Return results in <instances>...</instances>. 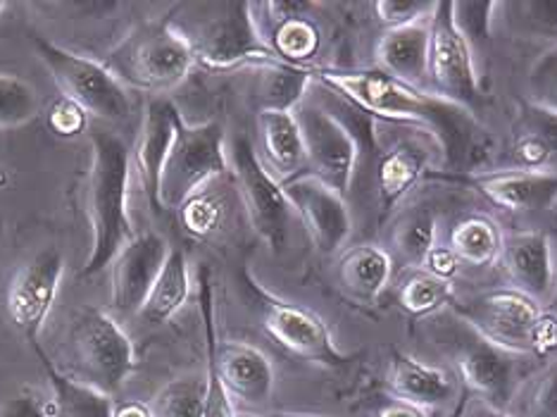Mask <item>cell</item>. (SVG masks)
<instances>
[{
    "label": "cell",
    "instance_id": "1",
    "mask_svg": "<svg viewBox=\"0 0 557 417\" xmlns=\"http://www.w3.org/2000/svg\"><path fill=\"white\" fill-rule=\"evenodd\" d=\"M318 79L341 94L362 112L426 130L438 138L450 165L472 154L476 120L474 112L438 98L432 91L412 88L382 70H322Z\"/></svg>",
    "mask_w": 557,
    "mask_h": 417
},
{
    "label": "cell",
    "instance_id": "2",
    "mask_svg": "<svg viewBox=\"0 0 557 417\" xmlns=\"http://www.w3.org/2000/svg\"><path fill=\"white\" fill-rule=\"evenodd\" d=\"M132 150L110 130L91 132V160L84 180V212L91 226V250L79 272L94 280L110 268L120 250L136 236L129 214Z\"/></svg>",
    "mask_w": 557,
    "mask_h": 417
},
{
    "label": "cell",
    "instance_id": "3",
    "mask_svg": "<svg viewBox=\"0 0 557 417\" xmlns=\"http://www.w3.org/2000/svg\"><path fill=\"white\" fill-rule=\"evenodd\" d=\"M196 62L180 24L170 20L144 22L108 50L106 68L126 88L162 96L180 86Z\"/></svg>",
    "mask_w": 557,
    "mask_h": 417
},
{
    "label": "cell",
    "instance_id": "4",
    "mask_svg": "<svg viewBox=\"0 0 557 417\" xmlns=\"http://www.w3.org/2000/svg\"><path fill=\"white\" fill-rule=\"evenodd\" d=\"M208 15L196 20L191 29H182L194 56L212 72H232L244 65L274 68L284 65L274 56L270 41L260 34L250 3L202 5Z\"/></svg>",
    "mask_w": 557,
    "mask_h": 417
},
{
    "label": "cell",
    "instance_id": "5",
    "mask_svg": "<svg viewBox=\"0 0 557 417\" xmlns=\"http://www.w3.org/2000/svg\"><path fill=\"white\" fill-rule=\"evenodd\" d=\"M70 353L74 358V379L91 384L115 398L126 379L136 370V353L129 334L115 315L103 308L84 306L70 322Z\"/></svg>",
    "mask_w": 557,
    "mask_h": 417
},
{
    "label": "cell",
    "instance_id": "6",
    "mask_svg": "<svg viewBox=\"0 0 557 417\" xmlns=\"http://www.w3.org/2000/svg\"><path fill=\"white\" fill-rule=\"evenodd\" d=\"M32 48L62 88V96L82 106L88 115L103 122H124L132 115L129 91L106 62L74 53L39 34H32Z\"/></svg>",
    "mask_w": 557,
    "mask_h": 417
},
{
    "label": "cell",
    "instance_id": "7",
    "mask_svg": "<svg viewBox=\"0 0 557 417\" xmlns=\"http://www.w3.org/2000/svg\"><path fill=\"white\" fill-rule=\"evenodd\" d=\"M230 172L226 136L218 122H180L160 176V208L180 210L206 186Z\"/></svg>",
    "mask_w": 557,
    "mask_h": 417
},
{
    "label": "cell",
    "instance_id": "8",
    "mask_svg": "<svg viewBox=\"0 0 557 417\" xmlns=\"http://www.w3.org/2000/svg\"><path fill=\"white\" fill-rule=\"evenodd\" d=\"M244 284L260 312L264 332H268L278 346L326 370H341L352 360L336 346L332 332H329L326 322L318 312L302 308L298 303L278 298L276 294L268 292L260 282L252 280L250 274L244 277Z\"/></svg>",
    "mask_w": 557,
    "mask_h": 417
},
{
    "label": "cell",
    "instance_id": "9",
    "mask_svg": "<svg viewBox=\"0 0 557 417\" xmlns=\"http://www.w3.org/2000/svg\"><path fill=\"white\" fill-rule=\"evenodd\" d=\"M455 375L476 401H484L498 410H508L519 389V356L491 344L470 324L455 315L450 330L443 334Z\"/></svg>",
    "mask_w": 557,
    "mask_h": 417
},
{
    "label": "cell",
    "instance_id": "10",
    "mask_svg": "<svg viewBox=\"0 0 557 417\" xmlns=\"http://www.w3.org/2000/svg\"><path fill=\"white\" fill-rule=\"evenodd\" d=\"M429 91L474 112L481 100L474 48L453 17V3H436L429 39Z\"/></svg>",
    "mask_w": 557,
    "mask_h": 417
},
{
    "label": "cell",
    "instance_id": "11",
    "mask_svg": "<svg viewBox=\"0 0 557 417\" xmlns=\"http://www.w3.org/2000/svg\"><path fill=\"white\" fill-rule=\"evenodd\" d=\"M232 162L252 230L274 253L284 250L288 244V226L294 208L288 204L282 182L264 168L258 150L252 148L246 136H238L234 142Z\"/></svg>",
    "mask_w": 557,
    "mask_h": 417
},
{
    "label": "cell",
    "instance_id": "12",
    "mask_svg": "<svg viewBox=\"0 0 557 417\" xmlns=\"http://www.w3.org/2000/svg\"><path fill=\"white\" fill-rule=\"evenodd\" d=\"M302 144H306V170L318 176L341 196L350 192L358 168V142L346 122L320 106L300 103L296 110Z\"/></svg>",
    "mask_w": 557,
    "mask_h": 417
},
{
    "label": "cell",
    "instance_id": "13",
    "mask_svg": "<svg viewBox=\"0 0 557 417\" xmlns=\"http://www.w3.org/2000/svg\"><path fill=\"white\" fill-rule=\"evenodd\" d=\"M455 315L498 348L527 356L531 353V334L541 315V303L517 289H496L467 298L455 306Z\"/></svg>",
    "mask_w": 557,
    "mask_h": 417
},
{
    "label": "cell",
    "instance_id": "14",
    "mask_svg": "<svg viewBox=\"0 0 557 417\" xmlns=\"http://www.w3.org/2000/svg\"><path fill=\"white\" fill-rule=\"evenodd\" d=\"M62 277H65V256L48 248L27 260L12 274L8 286V318L29 346L39 344L44 324L55 306Z\"/></svg>",
    "mask_w": 557,
    "mask_h": 417
},
{
    "label": "cell",
    "instance_id": "15",
    "mask_svg": "<svg viewBox=\"0 0 557 417\" xmlns=\"http://www.w3.org/2000/svg\"><path fill=\"white\" fill-rule=\"evenodd\" d=\"M282 186L290 208L298 212V218L306 224L314 248L322 256H336L348 244L352 232L346 196L329 188L312 174H298Z\"/></svg>",
    "mask_w": 557,
    "mask_h": 417
},
{
    "label": "cell",
    "instance_id": "16",
    "mask_svg": "<svg viewBox=\"0 0 557 417\" xmlns=\"http://www.w3.org/2000/svg\"><path fill=\"white\" fill-rule=\"evenodd\" d=\"M170 250L168 242L156 232L136 234L112 262V308L122 315L141 312Z\"/></svg>",
    "mask_w": 557,
    "mask_h": 417
},
{
    "label": "cell",
    "instance_id": "17",
    "mask_svg": "<svg viewBox=\"0 0 557 417\" xmlns=\"http://www.w3.org/2000/svg\"><path fill=\"white\" fill-rule=\"evenodd\" d=\"M182 120V112L176 110V106L168 96H153L146 103L141 130H138L136 146L132 150V165L153 210H162L160 176Z\"/></svg>",
    "mask_w": 557,
    "mask_h": 417
},
{
    "label": "cell",
    "instance_id": "18",
    "mask_svg": "<svg viewBox=\"0 0 557 417\" xmlns=\"http://www.w3.org/2000/svg\"><path fill=\"white\" fill-rule=\"evenodd\" d=\"M386 384L396 401L422 413L446 408L460 394V377L453 370L417 360L408 353H396L391 358Z\"/></svg>",
    "mask_w": 557,
    "mask_h": 417
},
{
    "label": "cell",
    "instance_id": "19",
    "mask_svg": "<svg viewBox=\"0 0 557 417\" xmlns=\"http://www.w3.org/2000/svg\"><path fill=\"white\" fill-rule=\"evenodd\" d=\"M500 258L517 292L536 303L548 301L555 292V253L546 232L522 230L503 238Z\"/></svg>",
    "mask_w": 557,
    "mask_h": 417
},
{
    "label": "cell",
    "instance_id": "20",
    "mask_svg": "<svg viewBox=\"0 0 557 417\" xmlns=\"http://www.w3.org/2000/svg\"><path fill=\"white\" fill-rule=\"evenodd\" d=\"M472 186L503 210L539 212L557 200V170H491L474 174Z\"/></svg>",
    "mask_w": 557,
    "mask_h": 417
},
{
    "label": "cell",
    "instance_id": "21",
    "mask_svg": "<svg viewBox=\"0 0 557 417\" xmlns=\"http://www.w3.org/2000/svg\"><path fill=\"white\" fill-rule=\"evenodd\" d=\"M218 370L230 396L240 398L248 406H262L274 394L272 360L246 341L232 339L218 344Z\"/></svg>",
    "mask_w": 557,
    "mask_h": 417
},
{
    "label": "cell",
    "instance_id": "22",
    "mask_svg": "<svg viewBox=\"0 0 557 417\" xmlns=\"http://www.w3.org/2000/svg\"><path fill=\"white\" fill-rule=\"evenodd\" d=\"M429 39H432V17L408 27L386 29L379 39V70L412 88L429 86Z\"/></svg>",
    "mask_w": 557,
    "mask_h": 417
},
{
    "label": "cell",
    "instance_id": "23",
    "mask_svg": "<svg viewBox=\"0 0 557 417\" xmlns=\"http://www.w3.org/2000/svg\"><path fill=\"white\" fill-rule=\"evenodd\" d=\"M262 162L278 182H288L306 170V144L294 110L262 108L258 115Z\"/></svg>",
    "mask_w": 557,
    "mask_h": 417
},
{
    "label": "cell",
    "instance_id": "24",
    "mask_svg": "<svg viewBox=\"0 0 557 417\" xmlns=\"http://www.w3.org/2000/svg\"><path fill=\"white\" fill-rule=\"evenodd\" d=\"M429 168V150L417 142H398L384 150L376 165V194L384 210H394Z\"/></svg>",
    "mask_w": 557,
    "mask_h": 417
},
{
    "label": "cell",
    "instance_id": "25",
    "mask_svg": "<svg viewBox=\"0 0 557 417\" xmlns=\"http://www.w3.org/2000/svg\"><path fill=\"white\" fill-rule=\"evenodd\" d=\"M36 358L41 360L46 377L50 382V396L55 403V417H112L115 398L103 394L91 384H84L72 375L62 372L58 365L48 358L41 344L32 346Z\"/></svg>",
    "mask_w": 557,
    "mask_h": 417
},
{
    "label": "cell",
    "instance_id": "26",
    "mask_svg": "<svg viewBox=\"0 0 557 417\" xmlns=\"http://www.w3.org/2000/svg\"><path fill=\"white\" fill-rule=\"evenodd\" d=\"M394 274V260L391 253L374 244H360L348 248L338 262V280L346 292L358 298L372 303L384 294V289Z\"/></svg>",
    "mask_w": 557,
    "mask_h": 417
},
{
    "label": "cell",
    "instance_id": "27",
    "mask_svg": "<svg viewBox=\"0 0 557 417\" xmlns=\"http://www.w3.org/2000/svg\"><path fill=\"white\" fill-rule=\"evenodd\" d=\"M200 284V318H202V330H206V415L202 417H236L234 403L230 391H226L222 375L218 370V324H214V289L210 272L200 268L198 274Z\"/></svg>",
    "mask_w": 557,
    "mask_h": 417
},
{
    "label": "cell",
    "instance_id": "28",
    "mask_svg": "<svg viewBox=\"0 0 557 417\" xmlns=\"http://www.w3.org/2000/svg\"><path fill=\"white\" fill-rule=\"evenodd\" d=\"M188 296H191V272H188L186 253L182 248H172L168 262L158 274L153 292H150L146 306L138 315L146 322L162 324L186 306Z\"/></svg>",
    "mask_w": 557,
    "mask_h": 417
},
{
    "label": "cell",
    "instance_id": "29",
    "mask_svg": "<svg viewBox=\"0 0 557 417\" xmlns=\"http://www.w3.org/2000/svg\"><path fill=\"white\" fill-rule=\"evenodd\" d=\"M448 248L458 256L460 262L484 268V265L500 258L503 234L484 214H467L450 230Z\"/></svg>",
    "mask_w": 557,
    "mask_h": 417
},
{
    "label": "cell",
    "instance_id": "30",
    "mask_svg": "<svg viewBox=\"0 0 557 417\" xmlns=\"http://www.w3.org/2000/svg\"><path fill=\"white\" fill-rule=\"evenodd\" d=\"M268 41L274 50V56L282 60L284 65L302 68V62H308L318 56L322 36H320V29L314 27V22H310L306 15H302V17H290V20L278 22Z\"/></svg>",
    "mask_w": 557,
    "mask_h": 417
},
{
    "label": "cell",
    "instance_id": "31",
    "mask_svg": "<svg viewBox=\"0 0 557 417\" xmlns=\"http://www.w3.org/2000/svg\"><path fill=\"white\" fill-rule=\"evenodd\" d=\"M436 232L438 220L434 210L417 208L405 214L394 232V242L403 260H408L412 268H422L429 253L436 248Z\"/></svg>",
    "mask_w": 557,
    "mask_h": 417
},
{
    "label": "cell",
    "instance_id": "32",
    "mask_svg": "<svg viewBox=\"0 0 557 417\" xmlns=\"http://www.w3.org/2000/svg\"><path fill=\"white\" fill-rule=\"evenodd\" d=\"M153 417H202L206 415V377L186 375L164 384L150 401Z\"/></svg>",
    "mask_w": 557,
    "mask_h": 417
},
{
    "label": "cell",
    "instance_id": "33",
    "mask_svg": "<svg viewBox=\"0 0 557 417\" xmlns=\"http://www.w3.org/2000/svg\"><path fill=\"white\" fill-rule=\"evenodd\" d=\"M41 112L39 91L17 74L0 72V130H17Z\"/></svg>",
    "mask_w": 557,
    "mask_h": 417
},
{
    "label": "cell",
    "instance_id": "34",
    "mask_svg": "<svg viewBox=\"0 0 557 417\" xmlns=\"http://www.w3.org/2000/svg\"><path fill=\"white\" fill-rule=\"evenodd\" d=\"M314 72L308 68L274 65L264 70L262 98L264 108L272 110H296L302 103Z\"/></svg>",
    "mask_w": 557,
    "mask_h": 417
},
{
    "label": "cell",
    "instance_id": "35",
    "mask_svg": "<svg viewBox=\"0 0 557 417\" xmlns=\"http://www.w3.org/2000/svg\"><path fill=\"white\" fill-rule=\"evenodd\" d=\"M455 296L450 280H441L432 272H414L408 282L400 286V306L410 315H429L443 306H448Z\"/></svg>",
    "mask_w": 557,
    "mask_h": 417
},
{
    "label": "cell",
    "instance_id": "36",
    "mask_svg": "<svg viewBox=\"0 0 557 417\" xmlns=\"http://www.w3.org/2000/svg\"><path fill=\"white\" fill-rule=\"evenodd\" d=\"M503 8L515 12L510 17L519 32L557 44V0H531V3H512Z\"/></svg>",
    "mask_w": 557,
    "mask_h": 417
},
{
    "label": "cell",
    "instance_id": "37",
    "mask_svg": "<svg viewBox=\"0 0 557 417\" xmlns=\"http://www.w3.org/2000/svg\"><path fill=\"white\" fill-rule=\"evenodd\" d=\"M529 103L557 112V46L546 50L529 72Z\"/></svg>",
    "mask_w": 557,
    "mask_h": 417
},
{
    "label": "cell",
    "instance_id": "38",
    "mask_svg": "<svg viewBox=\"0 0 557 417\" xmlns=\"http://www.w3.org/2000/svg\"><path fill=\"white\" fill-rule=\"evenodd\" d=\"M182 214V224L188 234L194 236H208L214 230H218L220 222H222V206L218 198L208 196L206 192L194 196L188 204H184L180 208Z\"/></svg>",
    "mask_w": 557,
    "mask_h": 417
},
{
    "label": "cell",
    "instance_id": "39",
    "mask_svg": "<svg viewBox=\"0 0 557 417\" xmlns=\"http://www.w3.org/2000/svg\"><path fill=\"white\" fill-rule=\"evenodd\" d=\"M0 417H55V403L41 389L22 387L0 401Z\"/></svg>",
    "mask_w": 557,
    "mask_h": 417
},
{
    "label": "cell",
    "instance_id": "40",
    "mask_svg": "<svg viewBox=\"0 0 557 417\" xmlns=\"http://www.w3.org/2000/svg\"><path fill=\"white\" fill-rule=\"evenodd\" d=\"M515 417H557V360L543 370L524 401L522 415Z\"/></svg>",
    "mask_w": 557,
    "mask_h": 417
},
{
    "label": "cell",
    "instance_id": "41",
    "mask_svg": "<svg viewBox=\"0 0 557 417\" xmlns=\"http://www.w3.org/2000/svg\"><path fill=\"white\" fill-rule=\"evenodd\" d=\"M88 112L70 100L67 96H60L50 110L46 112L48 130L60 138H77L88 130Z\"/></svg>",
    "mask_w": 557,
    "mask_h": 417
},
{
    "label": "cell",
    "instance_id": "42",
    "mask_svg": "<svg viewBox=\"0 0 557 417\" xmlns=\"http://www.w3.org/2000/svg\"><path fill=\"white\" fill-rule=\"evenodd\" d=\"M434 8L436 3H420V0H379V3H374L379 22L386 24L388 29L424 22L434 15Z\"/></svg>",
    "mask_w": 557,
    "mask_h": 417
},
{
    "label": "cell",
    "instance_id": "43",
    "mask_svg": "<svg viewBox=\"0 0 557 417\" xmlns=\"http://www.w3.org/2000/svg\"><path fill=\"white\" fill-rule=\"evenodd\" d=\"M500 3H453V17L465 39L474 44L476 39H488L493 12Z\"/></svg>",
    "mask_w": 557,
    "mask_h": 417
},
{
    "label": "cell",
    "instance_id": "44",
    "mask_svg": "<svg viewBox=\"0 0 557 417\" xmlns=\"http://www.w3.org/2000/svg\"><path fill=\"white\" fill-rule=\"evenodd\" d=\"M512 150L519 170H553L555 165L548 146L543 144L541 136H536L534 132H524L519 136Z\"/></svg>",
    "mask_w": 557,
    "mask_h": 417
},
{
    "label": "cell",
    "instance_id": "45",
    "mask_svg": "<svg viewBox=\"0 0 557 417\" xmlns=\"http://www.w3.org/2000/svg\"><path fill=\"white\" fill-rule=\"evenodd\" d=\"M531 353L543 358L557 353V315L555 312L541 310L539 320L534 324V334H531Z\"/></svg>",
    "mask_w": 557,
    "mask_h": 417
},
{
    "label": "cell",
    "instance_id": "46",
    "mask_svg": "<svg viewBox=\"0 0 557 417\" xmlns=\"http://www.w3.org/2000/svg\"><path fill=\"white\" fill-rule=\"evenodd\" d=\"M529 132L541 136V142L548 146L553 160L557 162V112L529 103Z\"/></svg>",
    "mask_w": 557,
    "mask_h": 417
},
{
    "label": "cell",
    "instance_id": "47",
    "mask_svg": "<svg viewBox=\"0 0 557 417\" xmlns=\"http://www.w3.org/2000/svg\"><path fill=\"white\" fill-rule=\"evenodd\" d=\"M422 268H424L426 272H432V274L441 277V280H450V277H453L455 272H458L460 260H458V256H455V253H453L448 246H446V248L436 246V248L426 256Z\"/></svg>",
    "mask_w": 557,
    "mask_h": 417
},
{
    "label": "cell",
    "instance_id": "48",
    "mask_svg": "<svg viewBox=\"0 0 557 417\" xmlns=\"http://www.w3.org/2000/svg\"><path fill=\"white\" fill-rule=\"evenodd\" d=\"M112 417H153V410H150V403L126 398V401H115Z\"/></svg>",
    "mask_w": 557,
    "mask_h": 417
},
{
    "label": "cell",
    "instance_id": "49",
    "mask_svg": "<svg viewBox=\"0 0 557 417\" xmlns=\"http://www.w3.org/2000/svg\"><path fill=\"white\" fill-rule=\"evenodd\" d=\"M465 417H515V415H510L508 410L493 408V406H488V403H484V401H474L472 406L467 408Z\"/></svg>",
    "mask_w": 557,
    "mask_h": 417
},
{
    "label": "cell",
    "instance_id": "50",
    "mask_svg": "<svg viewBox=\"0 0 557 417\" xmlns=\"http://www.w3.org/2000/svg\"><path fill=\"white\" fill-rule=\"evenodd\" d=\"M379 417H426L422 410H417L412 406H405V403L396 401L391 403V406H386L382 413H379Z\"/></svg>",
    "mask_w": 557,
    "mask_h": 417
},
{
    "label": "cell",
    "instance_id": "51",
    "mask_svg": "<svg viewBox=\"0 0 557 417\" xmlns=\"http://www.w3.org/2000/svg\"><path fill=\"white\" fill-rule=\"evenodd\" d=\"M272 417H324V415H308V413H276Z\"/></svg>",
    "mask_w": 557,
    "mask_h": 417
},
{
    "label": "cell",
    "instance_id": "52",
    "mask_svg": "<svg viewBox=\"0 0 557 417\" xmlns=\"http://www.w3.org/2000/svg\"><path fill=\"white\" fill-rule=\"evenodd\" d=\"M8 182V174H5V170L3 168H0V186H3Z\"/></svg>",
    "mask_w": 557,
    "mask_h": 417
},
{
    "label": "cell",
    "instance_id": "53",
    "mask_svg": "<svg viewBox=\"0 0 557 417\" xmlns=\"http://www.w3.org/2000/svg\"><path fill=\"white\" fill-rule=\"evenodd\" d=\"M3 10H5V3H3V0H0V15H3Z\"/></svg>",
    "mask_w": 557,
    "mask_h": 417
},
{
    "label": "cell",
    "instance_id": "54",
    "mask_svg": "<svg viewBox=\"0 0 557 417\" xmlns=\"http://www.w3.org/2000/svg\"><path fill=\"white\" fill-rule=\"evenodd\" d=\"M236 417H260V415H248V413H246V415H236Z\"/></svg>",
    "mask_w": 557,
    "mask_h": 417
}]
</instances>
